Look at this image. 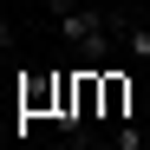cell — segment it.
Listing matches in <instances>:
<instances>
[{"label": "cell", "mask_w": 150, "mask_h": 150, "mask_svg": "<svg viewBox=\"0 0 150 150\" xmlns=\"http://www.w3.org/2000/svg\"><path fill=\"white\" fill-rule=\"evenodd\" d=\"M52 20H59V39L65 46H79V59L85 65H105L111 52H124V20L105 13V7H91V0H52Z\"/></svg>", "instance_id": "1"}, {"label": "cell", "mask_w": 150, "mask_h": 150, "mask_svg": "<svg viewBox=\"0 0 150 150\" xmlns=\"http://www.w3.org/2000/svg\"><path fill=\"white\" fill-rule=\"evenodd\" d=\"M111 150H144V124H137V117H124L117 131H111Z\"/></svg>", "instance_id": "4"}, {"label": "cell", "mask_w": 150, "mask_h": 150, "mask_svg": "<svg viewBox=\"0 0 150 150\" xmlns=\"http://www.w3.org/2000/svg\"><path fill=\"white\" fill-rule=\"evenodd\" d=\"M117 39H124V52H131L137 65H150V26H144V20H124V33H117Z\"/></svg>", "instance_id": "2"}, {"label": "cell", "mask_w": 150, "mask_h": 150, "mask_svg": "<svg viewBox=\"0 0 150 150\" xmlns=\"http://www.w3.org/2000/svg\"><path fill=\"white\" fill-rule=\"evenodd\" d=\"M7 46H13V26H7V20H0V52H7Z\"/></svg>", "instance_id": "5"}, {"label": "cell", "mask_w": 150, "mask_h": 150, "mask_svg": "<svg viewBox=\"0 0 150 150\" xmlns=\"http://www.w3.org/2000/svg\"><path fill=\"white\" fill-rule=\"evenodd\" d=\"M105 117H111V124L131 117V91H124V79H105Z\"/></svg>", "instance_id": "3"}]
</instances>
